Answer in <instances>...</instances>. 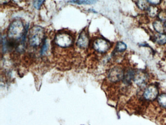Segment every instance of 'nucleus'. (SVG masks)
Listing matches in <instances>:
<instances>
[{
	"mask_svg": "<svg viewBox=\"0 0 166 125\" xmlns=\"http://www.w3.org/2000/svg\"><path fill=\"white\" fill-rule=\"evenodd\" d=\"M98 0H72L69 3L78 5H91L94 4Z\"/></svg>",
	"mask_w": 166,
	"mask_h": 125,
	"instance_id": "4468645a",
	"label": "nucleus"
},
{
	"mask_svg": "<svg viewBox=\"0 0 166 125\" xmlns=\"http://www.w3.org/2000/svg\"><path fill=\"white\" fill-rule=\"evenodd\" d=\"M25 28L24 24L20 20H15L10 24L8 29V37L18 40L24 36Z\"/></svg>",
	"mask_w": 166,
	"mask_h": 125,
	"instance_id": "f257e3e1",
	"label": "nucleus"
},
{
	"mask_svg": "<svg viewBox=\"0 0 166 125\" xmlns=\"http://www.w3.org/2000/svg\"><path fill=\"white\" fill-rule=\"evenodd\" d=\"M127 49V45L124 42L119 41L117 43L115 47V51L119 53L124 52Z\"/></svg>",
	"mask_w": 166,
	"mask_h": 125,
	"instance_id": "2eb2a0df",
	"label": "nucleus"
},
{
	"mask_svg": "<svg viewBox=\"0 0 166 125\" xmlns=\"http://www.w3.org/2000/svg\"><path fill=\"white\" fill-rule=\"evenodd\" d=\"M147 79V75L146 73L142 70L135 72L134 76V81L138 86H141L145 84Z\"/></svg>",
	"mask_w": 166,
	"mask_h": 125,
	"instance_id": "6e6552de",
	"label": "nucleus"
},
{
	"mask_svg": "<svg viewBox=\"0 0 166 125\" xmlns=\"http://www.w3.org/2000/svg\"><path fill=\"white\" fill-rule=\"evenodd\" d=\"M89 44V38L86 31H83L79 35L77 41V46L82 49L86 48Z\"/></svg>",
	"mask_w": 166,
	"mask_h": 125,
	"instance_id": "0eeeda50",
	"label": "nucleus"
},
{
	"mask_svg": "<svg viewBox=\"0 0 166 125\" xmlns=\"http://www.w3.org/2000/svg\"><path fill=\"white\" fill-rule=\"evenodd\" d=\"M45 0H34L33 5L37 9H39Z\"/></svg>",
	"mask_w": 166,
	"mask_h": 125,
	"instance_id": "a211bd4d",
	"label": "nucleus"
},
{
	"mask_svg": "<svg viewBox=\"0 0 166 125\" xmlns=\"http://www.w3.org/2000/svg\"><path fill=\"white\" fill-rule=\"evenodd\" d=\"M150 4L153 5H158L160 4L161 0H148Z\"/></svg>",
	"mask_w": 166,
	"mask_h": 125,
	"instance_id": "aec40b11",
	"label": "nucleus"
},
{
	"mask_svg": "<svg viewBox=\"0 0 166 125\" xmlns=\"http://www.w3.org/2000/svg\"><path fill=\"white\" fill-rule=\"evenodd\" d=\"M45 36L44 29L39 26L32 28L29 33V43L32 47H38L42 43Z\"/></svg>",
	"mask_w": 166,
	"mask_h": 125,
	"instance_id": "f03ea898",
	"label": "nucleus"
},
{
	"mask_svg": "<svg viewBox=\"0 0 166 125\" xmlns=\"http://www.w3.org/2000/svg\"><path fill=\"white\" fill-rule=\"evenodd\" d=\"M15 3H20L24 1V0H12Z\"/></svg>",
	"mask_w": 166,
	"mask_h": 125,
	"instance_id": "412c9836",
	"label": "nucleus"
},
{
	"mask_svg": "<svg viewBox=\"0 0 166 125\" xmlns=\"http://www.w3.org/2000/svg\"><path fill=\"white\" fill-rule=\"evenodd\" d=\"M155 42L160 45L166 44V34L164 33H158L154 36V38Z\"/></svg>",
	"mask_w": 166,
	"mask_h": 125,
	"instance_id": "9b49d317",
	"label": "nucleus"
},
{
	"mask_svg": "<svg viewBox=\"0 0 166 125\" xmlns=\"http://www.w3.org/2000/svg\"><path fill=\"white\" fill-rule=\"evenodd\" d=\"M49 44L48 41L47 40L44 41V44L42 45V48L41 49V54L42 55H44L47 52V50L48 49Z\"/></svg>",
	"mask_w": 166,
	"mask_h": 125,
	"instance_id": "f3484780",
	"label": "nucleus"
},
{
	"mask_svg": "<svg viewBox=\"0 0 166 125\" xmlns=\"http://www.w3.org/2000/svg\"><path fill=\"white\" fill-rule=\"evenodd\" d=\"M135 71L132 69H129L124 73V77L123 81L126 84H129L131 81L134 79Z\"/></svg>",
	"mask_w": 166,
	"mask_h": 125,
	"instance_id": "1a4fd4ad",
	"label": "nucleus"
},
{
	"mask_svg": "<svg viewBox=\"0 0 166 125\" xmlns=\"http://www.w3.org/2000/svg\"><path fill=\"white\" fill-rule=\"evenodd\" d=\"M165 27H166V22H165Z\"/></svg>",
	"mask_w": 166,
	"mask_h": 125,
	"instance_id": "4be33fe9",
	"label": "nucleus"
},
{
	"mask_svg": "<svg viewBox=\"0 0 166 125\" xmlns=\"http://www.w3.org/2000/svg\"><path fill=\"white\" fill-rule=\"evenodd\" d=\"M158 16L161 21H166V11H161L159 13Z\"/></svg>",
	"mask_w": 166,
	"mask_h": 125,
	"instance_id": "6ab92c4d",
	"label": "nucleus"
},
{
	"mask_svg": "<svg viewBox=\"0 0 166 125\" xmlns=\"http://www.w3.org/2000/svg\"><path fill=\"white\" fill-rule=\"evenodd\" d=\"M154 28L158 33H164L165 31V25L160 20H156L153 24Z\"/></svg>",
	"mask_w": 166,
	"mask_h": 125,
	"instance_id": "9d476101",
	"label": "nucleus"
},
{
	"mask_svg": "<svg viewBox=\"0 0 166 125\" xmlns=\"http://www.w3.org/2000/svg\"><path fill=\"white\" fill-rule=\"evenodd\" d=\"M147 10L148 14L151 17H155L158 15V9L155 5L149 6V8Z\"/></svg>",
	"mask_w": 166,
	"mask_h": 125,
	"instance_id": "f8f14e48",
	"label": "nucleus"
},
{
	"mask_svg": "<svg viewBox=\"0 0 166 125\" xmlns=\"http://www.w3.org/2000/svg\"><path fill=\"white\" fill-rule=\"evenodd\" d=\"M149 4L148 0H138L137 3L138 7L142 10H147L150 6Z\"/></svg>",
	"mask_w": 166,
	"mask_h": 125,
	"instance_id": "ddd939ff",
	"label": "nucleus"
},
{
	"mask_svg": "<svg viewBox=\"0 0 166 125\" xmlns=\"http://www.w3.org/2000/svg\"><path fill=\"white\" fill-rule=\"evenodd\" d=\"M124 75V73L121 68L115 67L112 68L109 72L108 78L111 81L116 82L123 79Z\"/></svg>",
	"mask_w": 166,
	"mask_h": 125,
	"instance_id": "39448f33",
	"label": "nucleus"
},
{
	"mask_svg": "<svg viewBox=\"0 0 166 125\" xmlns=\"http://www.w3.org/2000/svg\"><path fill=\"white\" fill-rule=\"evenodd\" d=\"M158 90L155 85H152L147 87L144 93V97L148 100H154L158 97Z\"/></svg>",
	"mask_w": 166,
	"mask_h": 125,
	"instance_id": "423d86ee",
	"label": "nucleus"
},
{
	"mask_svg": "<svg viewBox=\"0 0 166 125\" xmlns=\"http://www.w3.org/2000/svg\"><path fill=\"white\" fill-rule=\"evenodd\" d=\"M55 43L61 48H68L73 44V38L67 33H58L55 37Z\"/></svg>",
	"mask_w": 166,
	"mask_h": 125,
	"instance_id": "7ed1b4c3",
	"label": "nucleus"
},
{
	"mask_svg": "<svg viewBox=\"0 0 166 125\" xmlns=\"http://www.w3.org/2000/svg\"><path fill=\"white\" fill-rule=\"evenodd\" d=\"M110 44L108 41L101 38H97L93 42V48L95 51L101 53H104L109 50Z\"/></svg>",
	"mask_w": 166,
	"mask_h": 125,
	"instance_id": "20e7f679",
	"label": "nucleus"
},
{
	"mask_svg": "<svg viewBox=\"0 0 166 125\" xmlns=\"http://www.w3.org/2000/svg\"><path fill=\"white\" fill-rule=\"evenodd\" d=\"M158 102L161 107L166 108V94H163L159 96Z\"/></svg>",
	"mask_w": 166,
	"mask_h": 125,
	"instance_id": "dca6fc26",
	"label": "nucleus"
}]
</instances>
